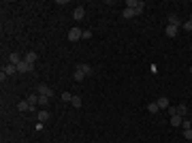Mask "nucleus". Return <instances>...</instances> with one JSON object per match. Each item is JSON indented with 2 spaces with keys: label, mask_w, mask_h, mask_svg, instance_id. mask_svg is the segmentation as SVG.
<instances>
[{
  "label": "nucleus",
  "mask_w": 192,
  "mask_h": 143,
  "mask_svg": "<svg viewBox=\"0 0 192 143\" xmlns=\"http://www.w3.org/2000/svg\"><path fill=\"white\" fill-rule=\"evenodd\" d=\"M32 68H34V64H28L26 60H21V62L17 64V73H30Z\"/></svg>",
  "instance_id": "obj_1"
},
{
  "label": "nucleus",
  "mask_w": 192,
  "mask_h": 143,
  "mask_svg": "<svg viewBox=\"0 0 192 143\" xmlns=\"http://www.w3.org/2000/svg\"><path fill=\"white\" fill-rule=\"evenodd\" d=\"M36 94H41V96H51V94H53V90H51L49 86H45V83H39V88H36Z\"/></svg>",
  "instance_id": "obj_2"
},
{
  "label": "nucleus",
  "mask_w": 192,
  "mask_h": 143,
  "mask_svg": "<svg viewBox=\"0 0 192 143\" xmlns=\"http://www.w3.org/2000/svg\"><path fill=\"white\" fill-rule=\"evenodd\" d=\"M81 32L83 30H79V28H71L68 30V41H79L81 39Z\"/></svg>",
  "instance_id": "obj_3"
},
{
  "label": "nucleus",
  "mask_w": 192,
  "mask_h": 143,
  "mask_svg": "<svg viewBox=\"0 0 192 143\" xmlns=\"http://www.w3.org/2000/svg\"><path fill=\"white\" fill-rule=\"evenodd\" d=\"M83 15H86V9H83V6H75V9H73V17H75L77 21L83 19Z\"/></svg>",
  "instance_id": "obj_4"
},
{
  "label": "nucleus",
  "mask_w": 192,
  "mask_h": 143,
  "mask_svg": "<svg viewBox=\"0 0 192 143\" xmlns=\"http://www.w3.org/2000/svg\"><path fill=\"white\" fill-rule=\"evenodd\" d=\"M21 60H24V58H21L19 53H15V51H13V53H9V64H15V66H17Z\"/></svg>",
  "instance_id": "obj_5"
},
{
  "label": "nucleus",
  "mask_w": 192,
  "mask_h": 143,
  "mask_svg": "<svg viewBox=\"0 0 192 143\" xmlns=\"http://www.w3.org/2000/svg\"><path fill=\"white\" fill-rule=\"evenodd\" d=\"M36 58H39V56H36V51H28V53L24 56V60H26L28 64H34V62H36Z\"/></svg>",
  "instance_id": "obj_6"
},
{
  "label": "nucleus",
  "mask_w": 192,
  "mask_h": 143,
  "mask_svg": "<svg viewBox=\"0 0 192 143\" xmlns=\"http://www.w3.org/2000/svg\"><path fill=\"white\" fill-rule=\"evenodd\" d=\"M47 120H49V111L47 109H39V120H36V122H43V124H45Z\"/></svg>",
  "instance_id": "obj_7"
},
{
  "label": "nucleus",
  "mask_w": 192,
  "mask_h": 143,
  "mask_svg": "<svg viewBox=\"0 0 192 143\" xmlns=\"http://www.w3.org/2000/svg\"><path fill=\"white\" fill-rule=\"evenodd\" d=\"M177 30H179V28H177V26H171V24H169V26H167V30H164V34H167V37H171V39H173V37H175V34H177Z\"/></svg>",
  "instance_id": "obj_8"
},
{
  "label": "nucleus",
  "mask_w": 192,
  "mask_h": 143,
  "mask_svg": "<svg viewBox=\"0 0 192 143\" xmlns=\"http://www.w3.org/2000/svg\"><path fill=\"white\" fill-rule=\"evenodd\" d=\"M156 105H158V109H169V98L160 96V98L156 100Z\"/></svg>",
  "instance_id": "obj_9"
},
{
  "label": "nucleus",
  "mask_w": 192,
  "mask_h": 143,
  "mask_svg": "<svg viewBox=\"0 0 192 143\" xmlns=\"http://www.w3.org/2000/svg\"><path fill=\"white\" fill-rule=\"evenodd\" d=\"M17 109H19V111H32V107H30L28 100H19V102H17Z\"/></svg>",
  "instance_id": "obj_10"
},
{
  "label": "nucleus",
  "mask_w": 192,
  "mask_h": 143,
  "mask_svg": "<svg viewBox=\"0 0 192 143\" xmlns=\"http://www.w3.org/2000/svg\"><path fill=\"white\" fill-rule=\"evenodd\" d=\"M77 68H79L83 75H92V66H90V64H77Z\"/></svg>",
  "instance_id": "obj_11"
},
{
  "label": "nucleus",
  "mask_w": 192,
  "mask_h": 143,
  "mask_svg": "<svg viewBox=\"0 0 192 143\" xmlns=\"http://www.w3.org/2000/svg\"><path fill=\"white\" fill-rule=\"evenodd\" d=\"M2 71H4L6 75H15V73H17V66H15V64H6Z\"/></svg>",
  "instance_id": "obj_12"
},
{
  "label": "nucleus",
  "mask_w": 192,
  "mask_h": 143,
  "mask_svg": "<svg viewBox=\"0 0 192 143\" xmlns=\"http://www.w3.org/2000/svg\"><path fill=\"white\" fill-rule=\"evenodd\" d=\"M182 122H184L182 115H171V126H182Z\"/></svg>",
  "instance_id": "obj_13"
},
{
  "label": "nucleus",
  "mask_w": 192,
  "mask_h": 143,
  "mask_svg": "<svg viewBox=\"0 0 192 143\" xmlns=\"http://www.w3.org/2000/svg\"><path fill=\"white\" fill-rule=\"evenodd\" d=\"M124 19H130V17H135V9H128V6H124Z\"/></svg>",
  "instance_id": "obj_14"
},
{
  "label": "nucleus",
  "mask_w": 192,
  "mask_h": 143,
  "mask_svg": "<svg viewBox=\"0 0 192 143\" xmlns=\"http://www.w3.org/2000/svg\"><path fill=\"white\" fill-rule=\"evenodd\" d=\"M71 102H73V107H75V109H79V107L83 105V100H81V96H73V98H71Z\"/></svg>",
  "instance_id": "obj_15"
},
{
  "label": "nucleus",
  "mask_w": 192,
  "mask_h": 143,
  "mask_svg": "<svg viewBox=\"0 0 192 143\" xmlns=\"http://www.w3.org/2000/svg\"><path fill=\"white\" fill-rule=\"evenodd\" d=\"M177 115L186 118V115H188V107H186V105H177Z\"/></svg>",
  "instance_id": "obj_16"
},
{
  "label": "nucleus",
  "mask_w": 192,
  "mask_h": 143,
  "mask_svg": "<svg viewBox=\"0 0 192 143\" xmlns=\"http://www.w3.org/2000/svg\"><path fill=\"white\" fill-rule=\"evenodd\" d=\"M169 24H171V26H177V28H179V24H182V21H179V17H177V15H169Z\"/></svg>",
  "instance_id": "obj_17"
},
{
  "label": "nucleus",
  "mask_w": 192,
  "mask_h": 143,
  "mask_svg": "<svg viewBox=\"0 0 192 143\" xmlns=\"http://www.w3.org/2000/svg\"><path fill=\"white\" fill-rule=\"evenodd\" d=\"M83 77H86V75H83L79 68H75V73H73V79H75V81H83Z\"/></svg>",
  "instance_id": "obj_18"
},
{
  "label": "nucleus",
  "mask_w": 192,
  "mask_h": 143,
  "mask_svg": "<svg viewBox=\"0 0 192 143\" xmlns=\"http://www.w3.org/2000/svg\"><path fill=\"white\" fill-rule=\"evenodd\" d=\"M49 105V96H41L39 94V107H47Z\"/></svg>",
  "instance_id": "obj_19"
},
{
  "label": "nucleus",
  "mask_w": 192,
  "mask_h": 143,
  "mask_svg": "<svg viewBox=\"0 0 192 143\" xmlns=\"http://www.w3.org/2000/svg\"><path fill=\"white\" fill-rule=\"evenodd\" d=\"M60 98H62L64 102H71V98H73V94H71V92H62V94H60Z\"/></svg>",
  "instance_id": "obj_20"
},
{
  "label": "nucleus",
  "mask_w": 192,
  "mask_h": 143,
  "mask_svg": "<svg viewBox=\"0 0 192 143\" xmlns=\"http://www.w3.org/2000/svg\"><path fill=\"white\" fill-rule=\"evenodd\" d=\"M147 111H149V113H158V105H156V102H149V105H147Z\"/></svg>",
  "instance_id": "obj_21"
},
{
  "label": "nucleus",
  "mask_w": 192,
  "mask_h": 143,
  "mask_svg": "<svg viewBox=\"0 0 192 143\" xmlns=\"http://www.w3.org/2000/svg\"><path fill=\"white\" fill-rule=\"evenodd\" d=\"M126 6H128V9H137V6H139V0H128Z\"/></svg>",
  "instance_id": "obj_22"
},
{
  "label": "nucleus",
  "mask_w": 192,
  "mask_h": 143,
  "mask_svg": "<svg viewBox=\"0 0 192 143\" xmlns=\"http://www.w3.org/2000/svg\"><path fill=\"white\" fill-rule=\"evenodd\" d=\"M143 11H145V4H143V2H139V6L135 9V15H141Z\"/></svg>",
  "instance_id": "obj_23"
},
{
  "label": "nucleus",
  "mask_w": 192,
  "mask_h": 143,
  "mask_svg": "<svg viewBox=\"0 0 192 143\" xmlns=\"http://www.w3.org/2000/svg\"><path fill=\"white\" fill-rule=\"evenodd\" d=\"M184 137H186V139H190V141H192V128H186V130H184Z\"/></svg>",
  "instance_id": "obj_24"
},
{
  "label": "nucleus",
  "mask_w": 192,
  "mask_h": 143,
  "mask_svg": "<svg viewBox=\"0 0 192 143\" xmlns=\"http://www.w3.org/2000/svg\"><path fill=\"white\" fill-rule=\"evenodd\" d=\"M90 37H92V30H83L81 32V39H90Z\"/></svg>",
  "instance_id": "obj_25"
},
{
  "label": "nucleus",
  "mask_w": 192,
  "mask_h": 143,
  "mask_svg": "<svg viewBox=\"0 0 192 143\" xmlns=\"http://www.w3.org/2000/svg\"><path fill=\"white\" fill-rule=\"evenodd\" d=\"M182 126H184V130H186V128H192L190 120H186V118H184V122H182Z\"/></svg>",
  "instance_id": "obj_26"
},
{
  "label": "nucleus",
  "mask_w": 192,
  "mask_h": 143,
  "mask_svg": "<svg viewBox=\"0 0 192 143\" xmlns=\"http://www.w3.org/2000/svg\"><path fill=\"white\" fill-rule=\"evenodd\" d=\"M184 28H186V30H188V32H192V21H190V19H188V21H186V24H184Z\"/></svg>",
  "instance_id": "obj_27"
},
{
  "label": "nucleus",
  "mask_w": 192,
  "mask_h": 143,
  "mask_svg": "<svg viewBox=\"0 0 192 143\" xmlns=\"http://www.w3.org/2000/svg\"><path fill=\"white\" fill-rule=\"evenodd\" d=\"M169 113L171 115H177V107H169Z\"/></svg>",
  "instance_id": "obj_28"
},
{
  "label": "nucleus",
  "mask_w": 192,
  "mask_h": 143,
  "mask_svg": "<svg viewBox=\"0 0 192 143\" xmlns=\"http://www.w3.org/2000/svg\"><path fill=\"white\" fill-rule=\"evenodd\" d=\"M190 21H192V15H190Z\"/></svg>",
  "instance_id": "obj_29"
}]
</instances>
